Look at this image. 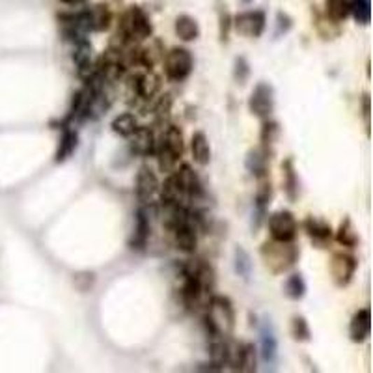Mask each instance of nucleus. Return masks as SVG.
<instances>
[{
  "label": "nucleus",
  "mask_w": 373,
  "mask_h": 373,
  "mask_svg": "<svg viewBox=\"0 0 373 373\" xmlns=\"http://www.w3.org/2000/svg\"><path fill=\"white\" fill-rule=\"evenodd\" d=\"M274 105H276V95H274L273 86L265 80L258 83L248 97V111L263 122L273 116Z\"/></svg>",
  "instance_id": "nucleus-8"
},
{
  "label": "nucleus",
  "mask_w": 373,
  "mask_h": 373,
  "mask_svg": "<svg viewBox=\"0 0 373 373\" xmlns=\"http://www.w3.org/2000/svg\"><path fill=\"white\" fill-rule=\"evenodd\" d=\"M159 190H161V183H159L157 174L150 167L140 168L139 174H136V181H134V192H136L140 204L142 206L155 204Z\"/></svg>",
  "instance_id": "nucleus-12"
},
{
  "label": "nucleus",
  "mask_w": 373,
  "mask_h": 373,
  "mask_svg": "<svg viewBox=\"0 0 373 373\" xmlns=\"http://www.w3.org/2000/svg\"><path fill=\"white\" fill-rule=\"evenodd\" d=\"M258 353L265 366H274L279 360V338L269 319H265L260 327V351Z\"/></svg>",
  "instance_id": "nucleus-15"
},
{
  "label": "nucleus",
  "mask_w": 373,
  "mask_h": 373,
  "mask_svg": "<svg viewBox=\"0 0 373 373\" xmlns=\"http://www.w3.org/2000/svg\"><path fill=\"white\" fill-rule=\"evenodd\" d=\"M190 155L195 159L196 164L207 167L211 162V144L204 131H196L190 139Z\"/></svg>",
  "instance_id": "nucleus-26"
},
{
  "label": "nucleus",
  "mask_w": 373,
  "mask_h": 373,
  "mask_svg": "<svg viewBox=\"0 0 373 373\" xmlns=\"http://www.w3.org/2000/svg\"><path fill=\"white\" fill-rule=\"evenodd\" d=\"M162 64L170 83H183L195 69V56L187 47H174L162 56Z\"/></svg>",
  "instance_id": "nucleus-5"
},
{
  "label": "nucleus",
  "mask_w": 373,
  "mask_h": 373,
  "mask_svg": "<svg viewBox=\"0 0 373 373\" xmlns=\"http://www.w3.org/2000/svg\"><path fill=\"white\" fill-rule=\"evenodd\" d=\"M360 105H363V118H364V125H366V133L370 136V94H364L363 99H360Z\"/></svg>",
  "instance_id": "nucleus-39"
},
{
  "label": "nucleus",
  "mask_w": 373,
  "mask_h": 373,
  "mask_svg": "<svg viewBox=\"0 0 373 373\" xmlns=\"http://www.w3.org/2000/svg\"><path fill=\"white\" fill-rule=\"evenodd\" d=\"M78 24L84 34L88 32H106L112 27L114 15L106 4L86 6L83 10H77Z\"/></svg>",
  "instance_id": "nucleus-6"
},
{
  "label": "nucleus",
  "mask_w": 373,
  "mask_h": 373,
  "mask_svg": "<svg viewBox=\"0 0 373 373\" xmlns=\"http://www.w3.org/2000/svg\"><path fill=\"white\" fill-rule=\"evenodd\" d=\"M127 148L131 151V155L134 157H150L155 153V146H157V139L155 133L151 131L150 127H142L139 125L136 131H134L131 136H129Z\"/></svg>",
  "instance_id": "nucleus-17"
},
{
  "label": "nucleus",
  "mask_w": 373,
  "mask_h": 373,
  "mask_svg": "<svg viewBox=\"0 0 373 373\" xmlns=\"http://www.w3.org/2000/svg\"><path fill=\"white\" fill-rule=\"evenodd\" d=\"M351 0H325V15L332 22H344L349 17Z\"/></svg>",
  "instance_id": "nucleus-31"
},
{
  "label": "nucleus",
  "mask_w": 373,
  "mask_h": 373,
  "mask_svg": "<svg viewBox=\"0 0 373 373\" xmlns=\"http://www.w3.org/2000/svg\"><path fill=\"white\" fill-rule=\"evenodd\" d=\"M358 269V260L351 252H335L330 258L329 271L338 288H347L355 279V273Z\"/></svg>",
  "instance_id": "nucleus-9"
},
{
  "label": "nucleus",
  "mask_w": 373,
  "mask_h": 373,
  "mask_svg": "<svg viewBox=\"0 0 373 373\" xmlns=\"http://www.w3.org/2000/svg\"><path fill=\"white\" fill-rule=\"evenodd\" d=\"M174 32H176V36H178L181 41L190 43V41H196V39L200 38L202 30L195 17L181 13V15L176 17V21H174Z\"/></svg>",
  "instance_id": "nucleus-25"
},
{
  "label": "nucleus",
  "mask_w": 373,
  "mask_h": 373,
  "mask_svg": "<svg viewBox=\"0 0 373 373\" xmlns=\"http://www.w3.org/2000/svg\"><path fill=\"white\" fill-rule=\"evenodd\" d=\"M62 134L58 140V148H56L55 161L56 162H66L69 157L75 153L78 146V134L71 125H62L60 127Z\"/></svg>",
  "instance_id": "nucleus-22"
},
{
  "label": "nucleus",
  "mask_w": 373,
  "mask_h": 373,
  "mask_svg": "<svg viewBox=\"0 0 373 373\" xmlns=\"http://www.w3.org/2000/svg\"><path fill=\"white\" fill-rule=\"evenodd\" d=\"M185 151V140L183 133L178 125L168 123L164 131H162L161 139L157 140L155 153L157 167L164 174H172L179 167V159L183 157Z\"/></svg>",
  "instance_id": "nucleus-4"
},
{
  "label": "nucleus",
  "mask_w": 373,
  "mask_h": 373,
  "mask_svg": "<svg viewBox=\"0 0 373 373\" xmlns=\"http://www.w3.org/2000/svg\"><path fill=\"white\" fill-rule=\"evenodd\" d=\"M274 153H271L269 150L258 146V148H252L248 153H246L245 159V167L246 170L251 172V176H254L256 179L267 178L269 176V161Z\"/></svg>",
  "instance_id": "nucleus-20"
},
{
  "label": "nucleus",
  "mask_w": 373,
  "mask_h": 373,
  "mask_svg": "<svg viewBox=\"0 0 373 373\" xmlns=\"http://www.w3.org/2000/svg\"><path fill=\"white\" fill-rule=\"evenodd\" d=\"M232 28L245 38H262L267 28V15L262 10H246L232 17Z\"/></svg>",
  "instance_id": "nucleus-7"
},
{
  "label": "nucleus",
  "mask_w": 373,
  "mask_h": 373,
  "mask_svg": "<svg viewBox=\"0 0 373 373\" xmlns=\"http://www.w3.org/2000/svg\"><path fill=\"white\" fill-rule=\"evenodd\" d=\"M234 269L235 273L239 274L243 280H248L252 276V260L251 254L243 248V246H237L234 252Z\"/></svg>",
  "instance_id": "nucleus-32"
},
{
  "label": "nucleus",
  "mask_w": 373,
  "mask_h": 373,
  "mask_svg": "<svg viewBox=\"0 0 373 373\" xmlns=\"http://www.w3.org/2000/svg\"><path fill=\"white\" fill-rule=\"evenodd\" d=\"M372 335V312L370 308H360L351 318L349 323V338L355 344H363Z\"/></svg>",
  "instance_id": "nucleus-21"
},
{
  "label": "nucleus",
  "mask_w": 373,
  "mask_h": 373,
  "mask_svg": "<svg viewBox=\"0 0 373 373\" xmlns=\"http://www.w3.org/2000/svg\"><path fill=\"white\" fill-rule=\"evenodd\" d=\"M282 185H284V192L290 202L299 200L301 195V181H299V174L295 170V162L293 159H286L282 162Z\"/></svg>",
  "instance_id": "nucleus-23"
},
{
  "label": "nucleus",
  "mask_w": 373,
  "mask_h": 373,
  "mask_svg": "<svg viewBox=\"0 0 373 373\" xmlns=\"http://www.w3.org/2000/svg\"><path fill=\"white\" fill-rule=\"evenodd\" d=\"M172 95L164 94L161 95V99L157 101L155 106H153V116H155V122L159 125H168V120H170V114H172Z\"/></svg>",
  "instance_id": "nucleus-34"
},
{
  "label": "nucleus",
  "mask_w": 373,
  "mask_h": 373,
  "mask_svg": "<svg viewBox=\"0 0 373 373\" xmlns=\"http://www.w3.org/2000/svg\"><path fill=\"white\" fill-rule=\"evenodd\" d=\"M304 232H307L310 241L318 248H325L332 239V235H335V230H332L329 220H325L321 217H314V215L304 220Z\"/></svg>",
  "instance_id": "nucleus-18"
},
{
  "label": "nucleus",
  "mask_w": 373,
  "mask_h": 373,
  "mask_svg": "<svg viewBox=\"0 0 373 373\" xmlns=\"http://www.w3.org/2000/svg\"><path fill=\"white\" fill-rule=\"evenodd\" d=\"M151 34H153V24L150 15L140 6H129L120 15L118 30L112 38L111 47L120 50L129 49L134 45L144 43L146 39L151 38Z\"/></svg>",
  "instance_id": "nucleus-1"
},
{
  "label": "nucleus",
  "mask_w": 373,
  "mask_h": 373,
  "mask_svg": "<svg viewBox=\"0 0 373 373\" xmlns=\"http://www.w3.org/2000/svg\"><path fill=\"white\" fill-rule=\"evenodd\" d=\"M273 200V185L271 179L262 178L258 179V189H256V198H254V207H256V228L260 226L265 215H267L269 204Z\"/></svg>",
  "instance_id": "nucleus-24"
},
{
  "label": "nucleus",
  "mask_w": 373,
  "mask_h": 373,
  "mask_svg": "<svg viewBox=\"0 0 373 373\" xmlns=\"http://www.w3.org/2000/svg\"><path fill=\"white\" fill-rule=\"evenodd\" d=\"M230 366H234V372L254 373L258 370V349L252 342H237L232 346V360Z\"/></svg>",
  "instance_id": "nucleus-14"
},
{
  "label": "nucleus",
  "mask_w": 373,
  "mask_h": 373,
  "mask_svg": "<svg viewBox=\"0 0 373 373\" xmlns=\"http://www.w3.org/2000/svg\"><path fill=\"white\" fill-rule=\"evenodd\" d=\"M263 265L273 274H284L290 269L295 267V263L301 258V248L295 245V241H265L260 248Z\"/></svg>",
  "instance_id": "nucleus-3"
},
{
  "label": "nucleus",
  "mask_w": 373,
  "mask_h": 373,
  "mask_svg": "<svg viewBox=\"0 0 373 373\" xmlns=\"http://www.w3.org/2000/svg\"><path fill=\"white\" fill-rule=\"evenodd\" d=\"M150 234H151L150 209H148V206H142L136 209V213H134V226L133 232H131V237H129V248L136 252L146 251L148 241H150Z\"/></svg>",
  "instance_id": "nucleus-13"
},
{
  "label": "nucleus",
  "mask_w": 373,
  "mask_h": 373,
  "mask_svg": "<svg viewBox=\"0 0 373 373\" xmlns=\"http://www.w3.org/2000/svg\"><path fill=\"white\" fill-rule=\"evenodd\" d=\"M291 335L297 342H310L312 340V329L308 325L307 318L302 316H295L291 319Z\"/></svg>",
  "instance_id": "nucleus-36"
},
{
  "label": "nucleus",
  "mask_w": 373,
  "mask_h": 373,
  "mask_svg": "<svg viewBox=\"0 0 373 373\" xmlns=\"http://www.w3.org/2000/svg\"><path fill=\"white\" fill-rule=\"evenodd\" d=\"M267 228L271 239L274 241H295L299 234V224L295 215L288 209H280L267 217Z\"/></svg>",
  "instance_id": "nucleus-10"
},
{
  "label": "nucleus",
  "mask_w": 373,
  "mask_h": 373,
  "mask_svg": "<svg viewBox=\"0 0 373 373\" xmlns=\"http://www.w3.org/2000/svg\"><path fill=\"white\" fill-rule=\"evenodd\" d=\"M280 134H282V129H280L279 122H273L271 118L263 120L262 131H260V142H262L260 146L271 151V153H274V146L280 140Z\"/></svg>",
  "instance_id": "nucleus-28"
},
{
  "label": "nucleus",
  "mask_w": 373,
  "mask_h": 373,
  "mask_svg": "<svg viewBox=\"0 0 373 373\" xmlns=\"http://www.w3.org/2000/svg\"><path fill=\"white\" fill-rule=\"evenodd\" d=\"M234 78L237 84H246V80L251 78V64L246 60L245 56H239V58H235L234 64Z\"/></svg>",
  "instance_id": "nucleus-37"
},
{
  "label": "nucleus",
  "mask_w": 373,
  "mask_h": 373,
  "mask_svg": "<svg viewBox=\"0 0 373 373\" xmlns=\"http://www.w3.org/2000/svg\"><path fill=\"white\" fill-rule=\"evenodd\" d=\"M218 39L220 43H228L230 41V32H232V13L230 10L224 6H218Z\"/></svg>",
  "instance_id": "nucleus-35"
},
{
  "label": "nucleus",
  "mask_w": 373,
  "mask_h": 373,
  "mask_svg": "<svg viewBox=\"0 0 373 373\" xmlns=\"http://www.w3.org/2000/svg\"><path fill=\"white\" fill-rule=\"evenodd\" d=\"M136 127H139V122H136V116L131 112H123V114L114 118L111 123L112 133L123 136V139H129L136 131Z\"/></svg>",
  "instance_id": "nucleus-29"
},
{
  "label": "nucleus",
  "mask_w": 373,
  "mask_h": 373,
  "mask_svg": "<svg viewBox=\"0 0 373 373\" xmlns=\"http://www.w3.org/2000/svg\"><path fill=\"white\" fill-rule=\"evenodd\" d=\"M307 280H304V276L301 273H293L288 276L284 284V293L288 299H291V301H302L307 297Z\"/></svg>",
  "instance_id": "nucleus-30"
},
{
  "label": "nucleus",
  "mask_w": 373,
  "mask_h": 373,
  "mask_svg": "<svg viewBox=\"0 0 373 373\" xmlns=\"http://www.w3.org/2000/svg\"><path fill=\"white\" fill-rule=\"evenodd\" d=\"M349 15H353L357 24L366 27L372 21V2L370 0H351Z\"/></svg>",
  "instance_id": "nucleus-33"
},
{
  "label": "nucleus",
  "mask_w": 373,
  "mask_h": 373,
  "mask_svg": "<svg viewBox=\"0 0 373 373\" xmlns=\"http://www.w3.org/2000/svg\"><path fill=\"white\" fill-rule=\"evenodd\" d=\"M293 27V19H291L286 11L276 13V36H286Z\"/></svg>",
  "instance_id": "nucleus-38"
},
{
  "label": "nucleus",
  "mask_w": 373,
  "mask_h": 373,
  "mask_svg": "<svg viewBox=\"0 0 373 373\" xmlns=\"http://www.w3.org/2000/svg\"><path fill=\"white\" fill-rule=\"evenodd\" d=\"M204 327L206 335H218L224 338L234 336L235 308L226 295H211L204 308Z\"/></svg>",
  "instance_id": "nucleus-2"
},
{
  "label": "nucleus",
  "mask_w": 373,
  "mask_h": 373,
  "mask_svg": "<svg viewBox=\"0 0 373 373\" xmlns=\"http://www.w3.org/2000/svg\"><path fill=\"white\" fill-rule=\"evenodd\" d=\"M336 241L346 248H357L360 245V235H358L355 224L349 217H346L336 230Z\"/></svg>",
  "instance_id": "nucleus-27"
},
{
  "label": "nucleus",
  "mask_w": 373,
  "mask_h": 373,
  "mask_svg": "<svg viewBox=\"0 0 373 373\" xmlns=\"http://www.w3.org/2000/svg\"><path fill=\"white\" fill-rule=\"evenodd\" d=\"M207 340H209V360L218 372H223L224 366H230V360H232L230 338H224V336L218 335H207Z\"/></svg>",
  "instance_id": "nucleus-19"
},
{
  "label": "nucleus",
  "mask_w": 373,
  "mask_h": 373,
  "mask_svg": "<svg viewBox=\"0 0 373 373\" xmlns=\"http://www.w3.org/2000/svg\"><path fill=\"white\" fill-rule=\"evenodd\" d=\"M172 245L183 254H195L198 248V228L195 223L179 224L176 228L168 230Z\"/></svg>",
  "instance_id": "nucleus-16"
},
{
  "label": "nucleus",
  "mask_w": 373,
  "mask_h": 373,
  "mask_svg": "<svg viewBox=\"0 0 373 373\" xmlns=\"http://www.w3.org/2000/svg\"><path fill=\"white\" fill-rule=\"evenodd\" d=\"M174 176L178 179L179 187L183 190L187 204H189L190 207L195 206L196 202H202L206 198V189H204L200 176L192 170L190 164H181V167L176 168V170H174Z\"/></svg>",
  "instance_id": "nucleus-11"
},
{
  "label": "nucleus",
  "mask_w": 373,
  "mask_h": 373,
  "mask_svg": "<svg viewBox=\"0 0 373 373\" xmlns=\"http://www.w3.org/2000/svg\"><path fill=\"white\" fill-rule=\"evenodd\" d=\"M62 4L69 6V8H78V6H84L88 0H60Z\"/></svg>",
  "instance_id": "nucleus-40"
}]
</instances>
